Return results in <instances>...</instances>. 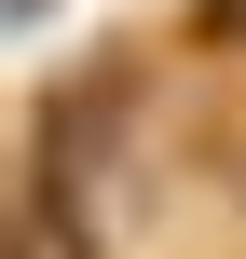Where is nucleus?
Listing matches in <instances>:
<instances>
[{
    "mask_svg": "<svg viewBox=\"0 0 246 259\" xmlns=\"http://www.w3.org/2000/svg\"><path fill=\"white\" fill-rule=\"evenodd\" d=\"M192 27H205V41H246V0H205Z\"/></svg>",
    "mask_w": 246,
    "mask_h": 259,
    "instance_id": "1",
    "label": "nucleus"
}]
</instances>
